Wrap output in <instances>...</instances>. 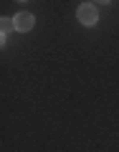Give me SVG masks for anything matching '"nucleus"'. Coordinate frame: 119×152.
<instances>
[{
  "label": "nucleus",
  "instance_id": "f257e3e1",
  "mask_svg": "<svg viewBox=\"0 0 119 152\" xmlns=\"http://www.w3.org/2000/svg\"><path fill=\"white\" fill-rule=\"evenodd\" d=\"M79 20H81L84 26H94V23H96V8L94 5H81L79 8Z\"/></svg>",
  "mask_w": 119,
  "mask_h": 152
},
{
  "label": "nucleus",
  "instance_id": "f03ea898",
  "mask_svg": "<svg viewBox=\"0 0 119 152\" xmlns=\"http://www.w3.org/2000/svg\"><path fill=\"white\" fill-rule=\"evenodd\" d=\"M13 23H15V31H31L33 28V15L31 13H18L15 18H13Z\"/></svg>",
  "mask_w": 119,
  "mask_h": 152
},
{
  "label": "nucleus",
  "instance_id": "7ed1b4c3",
  "mask_svg": "<svg viewBox=\"0 0 119 152\" xmlns=\"http://www.w3.org/2000/svg\"><path fill=\"white\" fill-rule=\"evenodd\" d=\"M10 28H15V23H13L10 18H3V38H5V33L10 31Z\"/></svg>",
  "mask_w": 119,
  "mask_h": 152
}]
</instances>
